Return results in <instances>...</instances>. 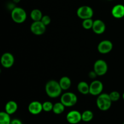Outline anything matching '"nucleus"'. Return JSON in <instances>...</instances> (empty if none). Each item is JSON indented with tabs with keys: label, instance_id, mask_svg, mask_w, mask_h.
I'll return each mask as SVG.
<instances>
[{
	"label": "nucleus",
	"instance_id": "obj_27",
	"mask_svg": "<svg viewBox=\"0 0 124 124\" xmlns=\"http://www.w3.org/2000/svg\"><path fill=\"white\" fill-rule=\"evenodd\" d=\"M10 124H23L21 121L18 119H14L12 120Z\"/></svg>",
	"mask_w": 124,
	"mask_h": 124
},
{
	"label": "nucleus",
	"instance_id": "obj_16",
	"mask_svg": "<svg viewBox=\"0 0 124 124\" xmlns=\"http://www.w3.org/2000/svg\"><path fill=\"white\" fill-rule=\"evenodd\" d=\"M59 83L62 90H67L71 87V81L68 76H62L59 81Z\"/></svg>",
	"mask_w": 124,
	"mask_h": 124
},
{
	"label": "nucleus",
	"instance_id": "obj_8",
	"mask_svg": "<svg viewBox=\"0 0 124 124\" xmlns=\"http://www.w3.org/2000/svg\"><path fill=\"white\" fill-rule=\"evenodd\" d=\"M104 85L101 81L94 80L90 84V94L93 96H99L102 92Z\"/></svg>",
	"mask_w": 124,
	"mask_h": 124
},
{
	"label": "nucleus",
	"instance_id": "obj_4",
	"mask_svg": "<svg viewBox=\"0 0 124 124\" xmlns=\"http://www.w3.org/2000/svg\"><path fill=\"white\" fill-rule=\"evenodd\" d=\"M61 102L65 107H71L76 104L78 97L72 92H65L61 96Z\"/></svg>",
	"mask_w": 124,
	"mask_h": 124
},
{
	"label": "nucleus",
	"instance_id": "obj_2",
	"mask_svg": "<svg viewBox=\"0 0 124 124\" xmlns=\"http://www.w3.org/2000/svg\"><path fill=\"white\" fill-rule=\"evenodd\" d=\"M113 102L111 101L109 94L101 93L98 96L96 99V105L98 108L101 111H107L110 108Z\"/></svg>",
	"mask_w": 124,
	"mask_h": 124
},
{
	"label": "nucleus",
	"instance_id": "obj_9",
	"mask_svg": "<svg viewBox=\"0 0 124 124\" xmlns=\"http://www.w3.org/2000/svg\"><path fill=\"white\" fill-rule=\"evenodd\" d=\"M15 62V58L13 54L9 52L4 53L1 57V64L4 68L9 69L12 67Z\"/></svg>",
	"mask_w": 124,
	"mask_h": 124
},
{
	"label": "nucleus",
	"instance_id": "obj_29",
	"mask_svg": "<svg viewBox=\"0 0 124 124\" xmlns=\"http://www.w3.org/2000/svg\"><path fill=\"white\" fill-rule=\"evenodd\" d=\"M122 98H123V99L124 100V93H123V94H122Z\"/></svg>",
	"mask_w": 124,
	"mask_h": 124
},
{
	"label": "nucleus",
	"instance_id": "obj_20",
	"mask_svg": "<svg viewBox=\"0 0 124 124\" xmlns=\"http://www.w3.org/2000/svg\"><path fill=\"white\" fill-rule=\"evenodd\" d=\"M10 115L6 111H1L0 113V124H10Z\"/></svg>",
	"mask_w": 124,
	"mask_h": 124
},
{
	"label": "nucleus",
	"instance_id": "obj_25",
	"mask_svg": "<svg viewBox=\"0 0 124 124\" xmlns=\"http://www.w3.org/2000/svg\"><path fill=\"white\" fill-rule=\"evenodd\" d=\"M41 21L46 26L49 25L51 23V18L48 15H44L41 19Z\"/></svg>",
	"mask_w": 124,
	"mask_h": 124
},
{
	"label": "nucleus",
	"instance_id": "obj_11",
	"mask_svg": "<svg viewBox=\"0 0 124 124\" xmlns=\"http://www.w3.org/2000/svg\"><path fill=\"white\" fill-rule=\"evenodd\" d=\"M113 45L109 40H103L101 41L98 46V50L101 54H107L113 49Z\"/></svg>",
	"mask_w": 124,
	"mask_h": 124
},
{
	"label": "nucleus",
	"instance_id": "obj_17",
	"mask_svg": "<svg viewBox=\"0 0 124 124\" xmlns=\"http://www.w3.org/2000/svg\"><path fill=\"white\" fill-rule=\"evenodd\" d=\"M78 92L82 94H87L90 93V85L85 81H81L77 86Z\"/></svg>",
	"mask_w": 124,
	"mask_h": 124
},
{
	"label": "nucleus",
	"instance_id": "obj_28",
	"mask_svg": "<svg viewBox=\"0 0 124 124\" xmlns=\"http://www.w3.org/2000/svg\"><path fill=\"white\" fill-rule=\"evenodd\" d=\"M12 1H13V3L17 4V3H19V2L21 1V0H12Z\"/></svg>",
	"mask_w": 124,
	"mask_h": 124
},
{
	"label": "nucleus",
	"instance_id": "obj_7",
	"mask_svg": "<svg viewBox=\"0 0 124 124\" xmlns=\"http://www.w3.org/2000/svg\"><path fill=\"white\" fill-rule=\"evenodd\" d=\"M30 30L34 35L40 36L46 32V26L41 21H33L30 25Z\"/></svg>",
	"mask_w": 124,
	"mask_h": 124
},
{
	"label": "nucleus",
	"instance_id": "obj_30",
	"mask_svg": "<svg viewBox=\"0 0 124 124\" xmlns=\"http://www.w3.org/2000/svg\"><path fill=\"white\" fill-rule=\"evenodd\" d=\"M108 1H112V0H108Z\"/></svg>",
	"mask_w": 124,
	"mask_h": 124
},
{
	"label": "nucleus",
	"instance_id": "obj_3",
	"mask_svg": "<svg viewBox=\"0 0 124 124\" xmlns=\"http://www.w3.org/2000/svg\"><path fill=\"white\" fill-rule=\"evenodd\" d=\"M11 18L15 23L21 24L26 20L27 13L22 7H15L11 12Z\"/></svg>",
	"mask_w": 124,
	"mask_h": 124
},
{
	"label": "nucleus",
	"instance_id": "obj_5",
	"mask_svg": "<svg viewBox=\"0 0 124 124\" xmlns=\"http://www.w3.org/2000/svg\"><path fill=\"white\" fill-rule=\"evenodd\" d=\"M77 15L80 19H86L92 18L94 12L93 8L88 6H82L79 7L77 10Z\"/></svg>",
	"mask_w": 124,
	"mask_h": 124
},
{
	"label": "nucleus",
	"instance_id": "obj_15",
	"mask_svg": "<svg viewBox=\"0 0 124 124\" xmlns=\"http://www.w3.org/2000/svg\"><path fill=\"white\" fill-rule=\"evenodd\" d=\"M18 110V104L14 101H9L5 105V111L10 115L14 114Z\"/></svg>",
	"mask_w": 124,
	"mask_h": 124
},
{
	"label": "nucleus",
	"instance_id": "obj_1",
	"mask_svg": "<svg viewBox=\"0 0 124 124\" xmlns=\"http://www.w3.org/2000/svg\"><path fill=\"white\" fill-rule=\"evenodd\" d=\"M46 94L51 98H56L61 95L62 90L59 81L50 80L48 81L45 86Z\"/></svg>",
	"mask_w": 124,
	"mask_h": 124
},
{
	"label": "nucleus",
	"instance_id": "obj_22",
	"mask_svg": "<svg viewBox=\"0 0 124 124\" xmlns=\"http://www.w3.org/2000/svg\"><path fill=\"white\" fill-rule=\"evenodd\" d=\"M93 23H94V21H93L92 18L84 19L82 23V27H83L84 29H85V30H90V29H92Z\"/></svg>",
	"mask_w": 124,
	"mask_h": 124
},
{
	"label": "nucleus",
	"instance_id": "obj_21",
	"mask_svg": "<svg viewBox=\"0 0 124 124\" xmlns=\"http://www.w3.org/2000/svg\"><path fill=\"white\" fill-rule=\"evenodd\" d=\"M93 118V113L90 110H85L82 113V121L88 122L92 121Z\"/></svg>",
	"mask_w": 124,
	"mask_h": 124
},
{
	"label": "nucleus",
	"instance_id": "obj_23",
	"mask_svg": "<svg viewBox=\"0 0 124 124\" xmlns=\"http://www.w3.org/2000/svg\"><path fill=\"white\" fill-rule=\"evenodd\" d=\"M53 105L51 102L46 101L42 104V108H43V111L46 112H50V111L53 110Z\"/></svg>",
	"mask_w": 124,
	"mask_h": 124
},
{
	"label": "nucleus",
	"instance_id": "obj_12",
	"mask_svg": "<svg viewBox=\"0 0 124 124\" xmlns=\"http://www.w3.org/2000/svg\"><path fill=\"white\" fill-rule=\"evenodd\" d=\"M28 110L31 115H37L43 111L42 104L37 101H34L30 102L28 106Z\"/></svg>",
	"mask_w": 124,
	"mask_h": 124
},
{
	"label": "nucleus",
	"instance_id": "obj_18",
	"mask_svg": "<svg viewBox=\"0 0 124 124\" xmlns=\"http://www.w3.org/2000/svg\"><path fill=\"white\" fill-rule=\"evenodd\" d=\"M42 16H43V15H42V12L40 10L37 9V8L32 10L31 12H30V18L33 21H41Z\"/></svg>",
	"mask_w": 124,
	"mask_h": 124
},
{
	"label": "nucleus",
	"instance_id": "obj_14",
	"mask_svg": "<svg viewBox=\"0 0 124 124\" xmlns=\"http://www.w3.org/2000/svg\"><path fill=\"white\" fill-rule=\"evenodd\" d=\"M111 15L116 19H121L124 17V6L118 4L114 6L111 9Z\"/></svg>",
	"mask_w": 124,
	"mask_h": 124
},
{
	"label": "nucleus",
	"instance_id": "obj_10",
	"mask_svg": "<svg viewBox=\"0 0 124 124\" xmlns=\"http://www.w3.org/2000/svg\"><path fill=\"white\" fill-rule=\"evenodd\" d=\"M66 119L69 123L77 124L82 121V113L77 110H72L68 113Z\"/></svg>",
	"mask_w": 124,
	"mask_h": 124
},
{
	"label": "nucleus",
	"instance_id": "obj_26",
	"mask_svg": "<svg viewBox=\"0 0 124 124\" xmlns=\"http://www.w3.org/2000/svg\"><path fill=\"white\" fill-rule=\"evenodd\" d=\"M97 76H98V75H97V74L96 73V72L94 71V70H93V71H91L90 72L88 73V76H89L90 78L91 79L96 78Z\"/></svg>",
	"mask_w": 124,
	"mask_h": 124
},
{
	"label": "nucleus",
	"instance_id": "obj_13",
	"mask_svg": "<svg viewBox=\"0 0 124 124\" xmlns=\"http://www.w3.org/2000/svg\"><path fill=\"white\" fill-rule=\"evenodd\" d=\"M105 29H106V25L104 21L101 19H96L94 21L92 30L94 33L97 35H101L104 33V31H105Z\"/></svg>",
	"mask_w": 124,
	"mask_h": 124
},
{
	"label": "nucleus",
	"instance_id": "obj_6",
	"mask_svg": "<svg viewBox=\"0 0 124 124\" xmlns=\"http://www.w3.org/2000/svg\"><path fill=\"white\" fill-rule=\"evenodd\" d=\"M93 70L98 76H104L108 71V64L103 59H98L94 62Z\"/></svg>",
	"mask_w": 124,
	"mask_h": 124
},
{
	"label": "nucleus",
	"instance_id": "obj_31",
	"mask_svg": "<svg viewBox=\"0 0 124 124\" xmlns=\"http://www.w3.org/2000/svg\"><path fill=\"white\" fill-rule=\"evenodd\" d=\"M123 124H124V123H123Z\"/></svg>",
	"mask_w": 124,
	"mask_h": 124
},
{
	"label": "nucleus",
	"instance_id": "obj_24",
	"mask_svg": "<svg viewBox=\"0 0 124 124\" xmlns=\"http://www.w3.org/2000/svg\"><path fill=\"white\" fill-rule=\"evenodd\" d=\"M110 98L111 99V101L112 102H116L118 101L119 100L120 98H121V94L117 91H113L111 92V93L109 94Z\"/></svg>",
	"mask_w": 124,
	"mask_h": 124
},
{
	"label": "nucleus",
	"instance_id": "obj_19",
	"mask_svg": "<svg viewBox=\"0 0 124 124\" xmlns=\"http://www.w3.org/2000/svg\"><path fill=\"white\" fill-rule=\"evenodd\" d=\"M65 107V105L60 101L59 102L55 103L53 105V108L52 111L56 115H61V114H62L64 111Z\"/></svg>",
	"mask_w": 124,
	"mask_h": 124
}]
</instances>
